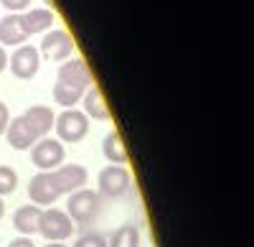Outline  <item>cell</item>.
Wrapping results in <instances>:
<instances>
[{
    "instance_id": "cell-1",
    "label": "cell",
    "mask_w": 254,
    "mask_h": 247,
    "mask_svg": "<svg viewBox=\"0 0 254 247\" xmlns=\"http://www.w3.org/2000/svg\"><path fill=\"white\" fill-rule=\"evenodd\" d=\"M64 212L69 214L74 224H92L102 212V196L92 189H79L69 194V204Z\"/></svg>"
},
{
    "instance_id": "cell-2",
    "label": "cell",
    "mask_w": 254,
    "mask_h": 247,
    "mask_svg": "<svg viewBox=\"0 0 254 247\" xmlns=\"http://www.w3.org/2000/svg\"><path fill=\"white\" fill-rule=\"evenodd\" d=\"M76 230V224L69 219V214L56 207H46L41 212V224H38V235L46 242H64L69 240Z\"/></svg>"
},
{
    "instance_id": "cell-3",
    "label": "cell",
    "mask_w": 254,
    "mask_h": 247,
    "mask_svg": "<svg viewBox=\"0 0 254 247\" xmlns=\"http://www.w3.org/2000/svg\"><path fill=\"white\" fill-rule=\"evenodd\" d=\"M54 130L59 135L56 140H61V143H79V140H84V135L89 133V117L84 115L81 110H76V107H69V110H64L61 115H56Z\"/></svg>"
},
{
    "instance_id": "cell-4",
    "label": "cell",
    "mask_w": 254,
    "mask_h": 247,
    "mask_svg": "<svg viewBox=\"0 0 254 247\" xmlns=\"http://www.w3.org/2000/svg\"><path fill=\"white\" fill-rule=\"evenodd\" d=\"M130 171H127L125 166H110L102 168L99 176H97V194L102 199H120L125 196L127 191H130Z\"/></svg>"
},
{
    "instance_id": "cell-5",
    "label": "cell",
    "mask_w": 254,
    "mask_h": 247,
    "mask_svg": "<svg viewBox=\"0 0 254 247\" xmlns=\"http://www.w3.org/2000/svg\"><path fill=\"white\" fill-rule=\"evenodd\" d=\"M64 158H66V151H64V143L56 138H38L31 148V161L38 171H56Z\"/></svg>"
},
{
    "instance_id": "cell-6",
    "label": "cell",
    "mask_w": 254,
    "mask_h": 247,
    "mask_svg": "<svg viewBox=\"0 0 254 247\" xmlns=\"http://www.w3.org/2000/svg\"><path fill=\"white\" fill-rule=\"evenodd\" d=\"M51 178L59 194H74L79 189H87L89 173L79 163H61L56 171H51Z\"/></svg>"
},
{
    "instance_id": "cell-7",
    "label": "cell",
    "mask_w": 254,
    "mask_h": 247,
    "mask_svg": "<svg viewBox=\"0 0 254 247\" xmlns=\"http://www.w3.org/2000/svg\"><path fill=\"white\" fill-rule=\"evenodd\" d=\"M56 82H61V84H66V87H74V89L87 92V89L92 87V72H89L87 61H84L81 56H74V59L64 61V64L59 67Z\"/></svg>"
},
{
    "instance_id": "cell-8",
    "label": "cell",
    "mask_w": 254,
    "mask_h": 247,
    "mask_svg": "<svg viewBox=\"0 0 254 247\" xmlns=\"http://www.w3.org/2000/svg\"><path fill=\"white\" fill-rule=\"evenodd\" d=\"M74 51V38L64 31V28H54L44 36V41H41V51L49 61H66Z\"/></svg>"
},
{
    "instance_id": "cell-9",
    "label": "cell",
    "mask_w": 254,
    "mask_h": 247,
    "mask_svg": "<svg viewBox=\"0 0 254 247\" xmlns=\"http://www.w3.org/2000/svg\"><path fill=\"white\" fill-rule=\"evenodd\" d=\"M10 64V72L18 77V79H33L38 74V67H41V54L36 46H18L13 51V56L8 59Z\"/></svg>"
},
{
    "instance_id": "cell-10",
    "label": "cell",
    "mask_w": 254,
    "mask_h": 247,
    "mask_svg": "<svg viewBox=\"0 0 254 247\" xmlns=\"http://www.w3.org/2000/svg\"><path fill=\"white\" fill-rule=\"evenodd\" d=\"M28 196H31V204L36 207L46 209V207H54V201L61 196L54 186V178H51V171H38L31 183H28Z\"/></svg>"
},
{
    "instance_id": "cell-11",
    "label": "cell",
    "mask_w": 254,
    "mask_h": 247,
    "mask_svg": "<svg viewBox=\"0 0 254 247\" xmlns=\"http://www.w3.org/2000/svg\"><path fill=\"white\" fill-rule=\"evenodd\" d=\"M26 26L20 13H8L0 18V44L3 46H23L26 44Z\"/></svg>"
},
{
    "instance_id": "cell-12",
    "label": "cell",
    "mask_w": 254,
    "mask_h": 247,
    "mask_svg": "<svg viewBox=\"0 0 254 247\" xmlns=\"http://www.w3.org/2000/svg\"><path fill=\"white\" fill-rule=\"evenodd\" d=\"M20 117L28 122V128L33 130L36 138H46L51 133V128H54V120H56L54 110L46 107V105H31Z\"/></svg>"
},
{
    "instance_id": "cell-13",
    "label": "cell",
    "mask_w": 254,
    "mask_h": 247,
    "mask_svg": "<svg viewBox=\"0 0 254 247\" xmlns=\"http://www.w3.org/2000/svg\"><path fill=\"white\" fill-rule=\"evenodd\" d=\"M5 138H8V143H10V148H13V151H31V148H33V143L38 140L23 117H13V120L8 122Z\"/></svg>"
},
{
    "instance_id": "cell-14",
    "label": "cell",
    "mask_w": 254,
    "mask_h": 247,
    "mask_svg": "<svg viewBox=\"0 0 254 247\" xmlns=\"http://www.w3.org/2000/svg\"><path fill=\"white\" fill-rule=\"evenodd\" d=\"M41 207L36 204H23L20 209H15L13 214V227L20 232V237H33L38 235V224H41Z\"/></svg>"
},
{
    "instance_id": "cell-15",
    "label": "cell",
    "mask_w": 254,
    "mask_h": 247,
    "mask_svg": "<svg viewBox=\"0 0 254 247\" xmlns=\"http://www.w3.org/2000/svg\"><path fill=\"white\" fill-rule=\"evenodd\" d=\"M81 105H84V115L92 117V120H110V110H107V102H104V94L97 84H92L81 97Z\"/></svg>"
},
{
    "instance_id": "cell-16",
    "label": "cell",
    "mask_w": 254,
    "mask_h": 247,
    "mask_svg": "<svg viewBox=\"0 0 254 247\" xmlns=\"http://www.w3.org/2000/svg\"><path fill=\"white\" fill-rule=\"evenodd\" d=\"M102 153H104V158H107L112 166H122V163H127V148H125L122 135L117 130H110L107 135H104Z\"/></svg>"
},
{
    "instance_id": "cell-17",
    "label": "cell",
    "mask_w": 254,
    "mask_h": 247,
    "mask_svg": "<svg viewBox=\"0 0 254 247\" xmlns=\"http://www.w3.org/2000/svg\"><path fill=\"white\" fill-rule=\"evenodd\" d=\"M20 15H23V26H26V33L28 36L44 33L54 23V13L49 8H31L28 13H20Z\"/></svg>"
},
{
    "instance_id": "cell-18",
    "label": "cell",
    "mask_w": 254,
    "mask_h": 247,
    "mask_svg": "<svg viewBox=\"0 0 254 247\" xmlns=\"http://www.w3.org/2000/svg\"><path fill=\"white\" fill-rule=\"evenodd\" d=\"M107 247H140V227L132 222L122 224L107 240Z\"/></svg>"
},
{
    "instance_id": "cell-19",
    "label": "cell",
    "mask_w": 254,
    "mask_h": 247,
    "mask_svg": "<svg viewBox=\"0 0 254 247\" xmlns=\"http://www.w3.org/2000/svg\"><path fill=\"white\" fill-rule=\"evenodd\" d=\"M81 97H84V92H81V89L66 87V84H61V82H56V84H54V102H59V105H61L64 110L74 107L76 102H81Z\"/></svg>"
},
{
    "instance_id": "cell-20",
    "label": "cell",
    "mask_w": 254,
    "mask_h": 247,
    "mask_svg": "<svg viewBox=\"0 0 254 247\" xmlns=\"http://www.w3.org/2000/svg\"><path fill=\"white\" fill-rule=\"evenodd\" d=\"M18 189V173L10 166H3L0 163V196H8Z\"/></svg>"
},
{
    "instance_id": "cell-21",
    "label": "cell",
    "mask_w": 254,
    "mask_h": 247,
    "mask_svg": "<svg viewBox=\"0 0 254 247\" xmlns=\"http://www.w3.org/2000/svg\"><path fill=\"white\" fill-rule=\"evenodd\" d=\"M74 247H107V237L99 232H84L76 237Z\"/></svg>"
},
{
    "instance_id": "cell-22",
    "label": "cell",
    "mask_w": 254,
    "mask_h": 247,
    "mask_svg": "<svg viewBox=\"0 0 254 247\" xmlns=\"http://www.w3.org/2000/svg\"><path fill=\"white\" fill-rule=\"evenodd\" d=\"M3 8H8V13H20L31 5V0H0Z\"/></svg>"
},
{
    "instance_id": "cell-23",
    "label": "cell",
    "mask_w": 254,
    "mask_h": 247,
    "mask_svg": "<svg viewBox=\"0 0 254 247\" xmlns=\"http://www.w3.org/2000/svg\"><path fill=\"white\" fill-rule=\"evenodd\" d=\"M10 122V112H8V105L5 102H0V135H5V128Z\"/></svg>"
},
{
    "instance_id": "cell-24",
    "label": "cell",
    "mask_w": 254,
    "mask_h": 247,
    "mask_svg": "<svg viewBox=\"0 0 254 247\" xmlns=\"http://www.w3.org/2000/svg\"><path fill=\"white\" fill-rule=\"evenodd\" d=\"M8 247H36V245H33L31 237H15V240H10Z\"/></svg>"
},
{
    "instance_id": "cell-25",
    "label": "cell",
    "mask_w": 254,
    "mask_h": 247,
    "mask_svg": "<svg viewBox=\"0 0 254 247\" xmlns=\"http://www.w3.org/2000/svg\"><path fill=\"white\" fill-rule=\"evenodd\" d=\"M5 67H8V54H5L3 46H0V72H5Z\"/></svg>"
},
{
    "instance_id": "cell-26",
    "label": "cell",
    "mask_w": 254,
    "mask_h": 247,
    "mask_svg": "<svg viewBox=\"0 0 254 247\" xmlns=\"http://www.w3.org/2000/svg\"><path fill=\"white\" fill-rule=\"evenodd\" d=\"M5 217V201H3V196H0V219Z\"/></svg>"
},
{
    "instance_id": "cell-27",
    "label": "cell",
    "mask_w": 254,
    "mask_h": 247,
    "mask_svg": "<svg viewBox=\"0 0 254 247\" xmlns=\"http://www.w3.org/2000/svg\"><path fill=\"white\" fill-rule=\"evenodd\" d=\"M46 247H66V245H64V242H49Z\"/></svg>"
}]
</instances>
